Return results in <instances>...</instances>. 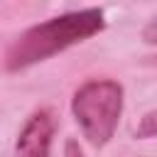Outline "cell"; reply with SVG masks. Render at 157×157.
I'll list each match as a JSON object with an SVG mask.
<instances>
[{"instance_id":"7a4b0ae2","label":"cell","mask_w":157,"mask_h":157,"mask_svg":"<svg viewBox=\"0 0 157 157\" xmlns=\"http://www.w3.org/2000/svg\"><path fill=\"white\" fill-rule=\"evenodd\" d=\"M71 113L93 147H103L115 135L123 115V86L113 78H91L71 98Z\"/></svg>"},{"instance_id":"5b68a950","label":"cell","mask_w":157,"mask_h":157,"mask_svg":"<svg viewBox=\"0 0 157 157\" xmlns=\"http://www.w3.org/2000/svg\"><path fill=\"white\" fill-rule=\"evenodd\" d=\"M142 39H145L147 44H157V17L147 22V27L142 29Z\"/></svg>"},{"instance_id":"6da1fadb","label":"cell","mask_w":157,"mask_h":157,"mask_svg":"<svg viewBox=\"0 0 157 157\" xmlns=\"http://www.w3.org/2000/svg\"><path fill=\"white\" fill-rule=\"evenodd\" d=\"M103 27H105V17L96 7L52 17L47 22H39V25L25 29L12 42V47L5 54V66H7V71H22L74 44L91 39L93 34L103 32Z\"/></svg>"},{"instance_id":"3957f363","label":"cell","mask_w":157,"mask_h":157,"mask_svg":"<svg viewBox=\"0 0 157 157\" xmlns=\"http://www.w3.org/2000/svg\"><path fill=\"white\" fill-rule=\"evenodd\" d=\"M52 137H54V115L52 110L39 108L22 125L15 142V155L17 157H49Z\"/></svg>"},{"instance_id":"8992f818","label":"cell","mask_w":157,"mask_h":157,"mask_svg":"<svg viewBox=\"0 0 157 157\" xmlns=\"http://www.w3.org/2000/svg\"><path fill=\"white\" fill-rule=\"evenodd\" d=\"M64 157H83V150H81V145L76 142V140H66V145H64Z\"/></svg>"},{"instance_id":"277c9868","label":"cell","mask_w":157,"mask_h":157,"mask_svg":"<svg viewBox=\"0 0 157 157\" xmlns=\"http://www.w3.org/2000/svg\"><path fill=\"white\" fill-rule=\"evenodd\" d=\"M135 137L145 140V137H157V110H150L142 115L137 130H135Z\"/></svg>"}]
</instances>
